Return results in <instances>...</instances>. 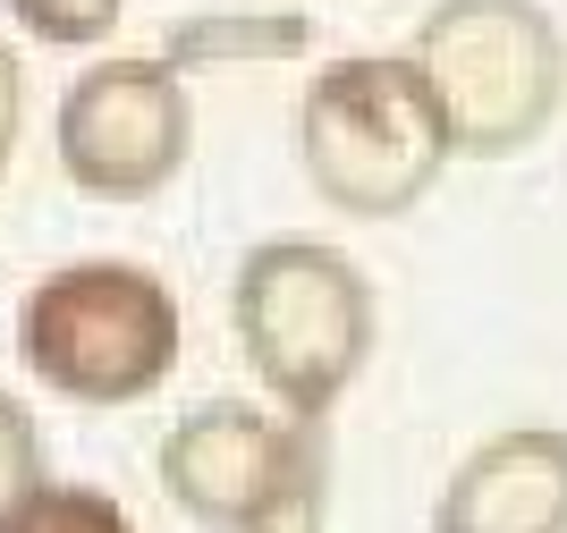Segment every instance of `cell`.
Returning <instances> with one entry per match:
<instances>
[{
  "label": "cell",
  "mask_w": 567,
  "mask_h": 533,
  "mask_svg": "<svg viewBox=\"0 0 567 533\" xmlns=\"http://www.w3.org/2000/svg\"><path fill=\"white\" fill-rule=\"evenodd\" d=\"M18 365L34 372V390L85 416H118L169 390V372L187 356V314L153 263L127 255H85L43 271L18 297Z\"/></svg>",
  "instance_id": "6da1fadb"
},
{
  "label": "cell",
  "mask_w": 567,
  "mask_h": 533,
  "mask_svg": "<svg viewBox=\"0 0 567 533\" xmlns=\"http://www.w3.org/2000/svg\"><path fill=\"white\" fill-rule=\"evenodd\" d=\"M297 170L348 221H406L457 162L450 119L406 51H339L297 93Z\"/></svg>",
  "instance_id": "7a4b0ae2"
},
{
  "label": "cell",
  "mask_w": 567,
  "mask_h": 533,
  "mask_svg": "<svg viewBox=\"0 0 567 533\" xmlns=\"http://www.w3.org/2000/svg\"><path fill=\"white\" fill-rule=\"evenodd\" d=\"M229 330L246 372L288 416H331L373 365L381 297L364 263L331 237H262L237 255L229 279Z\"/></svg>",
  "instance_id": "3957f363"
},
{
  "label": "cell",
  "mask_w": 567,
  "mask_h": 533,
  "mask_svg": "<svg viewBox=\"0 0 567 533\" xmlns=\"http://www.w3.org/2000/svg\"><path fill=\"white\" fill-rule=\"evenodd\" d=\"M406 60L450 119L457 162H517L567 111V34L543 0H432Z\"/></svg>",
  "instance_id": "277c9868"
},
{
  "label": "cell",
  "mask_w": 567,
  "mask_h": 533,
  "mask_svg": "<svg viewBox=\"0 0 567 533\" xmlns=\"http://www.w3.org/2000/svg\"><path fill=\"white\" fill-rule=\"evenodd\" d=\"M60 178L85 204H153L195 162V93L162 51H102L51 111Z\"/></svg>",
  "instance_id": "5b68a950"
},
{
  "label": "cell",
  "mask_w": 567,
  "mask_h": 533,
  "mask_svg": "<svg viewBox=\"0 0 567 533\" xmlns=\"http://www.w3.org/2000/svg\"><path fill=\"white\" fill-rule=\"evenodd\" d=\"M297 423L288 407H255V398H204L162 432L153 474H162L169 509L204 533H246L262 500L280 491L288 458H297Z\"/></svg>",
  "instance_id": "8992f818"
},
{
  "label": "cell",
  "mask_w": 567,
  "mask_h": 533,
  "mask_svg": "<svg viewBox=\"0 0 567 533\" xmlns=\"http://www.w3.org/2000/svg\"><path fill=\"white\" fill-rule=\"evenodd\" d=\"M432 533H567V432L508 423L450 465Z\"/></svg>",
  "instance_id": "52a82bcc"
},
{
  "label": "cell",
  "mask_w": 567,
  "mask_h": 533,
  "mask_svg": "<svg viewBox=\"0 0 567 533\" xmlns=\"http://www.w3.org/2000/svg\"><path fill=\"white\" fill-rule=\"evenodd\" d=\"M313 43H322L313 9H187L162 34V60L195 76V69H229V60H306Z\"/></svg>",
  "instance_id": "ba28073f"
},
{
  "label": "cell",
  "mask_w": 567,
  "mask_h": 533,
  "mask_svg": "<svg viewBox=\"0 0 567 533\" xmlns=\"http://www.w3.org/2000/svg\"><path fill=\"white\" fill-rule=\"evenodd\" d=\"M246 533H331V416L297 423V458Z\"/></svg>",
  "instance_id": "9c48e42d"
},
{
  "label": "cell",
  "mask_w": 567,
  "mask_h": 533,
  "mask_svg": "<svg viewBox=\"0 0 567 533\" xmlns=\"http://www.w3.org/2000/svg\"><path fill=\"white\" fill-rule=\"evenodd\" d=\"M9 25L43 51H102L127 18V0H0Z\"/></svg>",
  "instance_id": "30bf717a"
},
{
  "label": "cell",
  "mask_w": 567,
  "mask_h": 533,
  "mask_svg": "<svg viewBox=\"0 0 567 533\" xmlns=\"http://www.w3.org/2000/svg\"><path fill=\"white\" fill-rule=\"evenodd\" d=\"M0 533H136V516L94 483H43Z\"/></svg>",
  "instance_id": "8fae6325"
},
{
  "label": "cell",
  "mask_w": 567,
  "mask_h": 533,
  "mask_svg": "<svg viewBox=\"0 0 567 533\" xmlns=\"http://www.w3.org/2000/svg\"><path fill=\"white\" fill-rule=\"evenodd\" d=\"M51 483V449H43V423L18 390H0V525Z\"/></svg>",
  "instance_id": "7c38bea8"
},
{
  "label": "cell",
  "mask_w": 567,
  "mask_h": 533,
  "mask_svg": "<svg viewBox=\"0 0 567 533\" xmlns=\"http://www.w3.org/2000/svg\"><path fill=\"white\" fill-rule=\"evenodd\" d=\"M18 144H25V51L0 34V178L18 162Z\"/></svg>",
  "instance_id": "4fadbf2b"
}]
</instances>
